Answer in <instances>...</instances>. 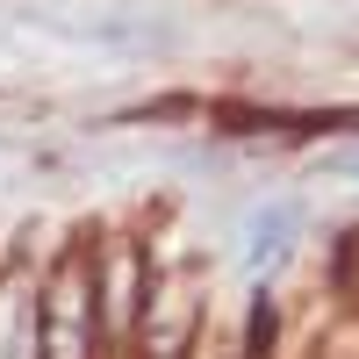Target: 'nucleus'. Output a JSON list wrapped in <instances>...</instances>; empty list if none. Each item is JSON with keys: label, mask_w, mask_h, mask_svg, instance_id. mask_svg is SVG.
<instances>
[{"label": "nucleus", "mask_w": 359, "mask_h": 359, "mask_svg": "<svg viewBox=\"0 0 359 359\" xmlns=\"http://www.w3.org/2000/svg\"><path fill=\"white\" fill-rule=\"evenodd\" d=\"M331 172H359V151H338V158H331Z\"/></svg>", "instance_id": "4"}, {"label": "nucleus", "mask_w": 359, "mask_h": 359, "mask_svg": "<svg viewBox=\"0 0 359 359\" xmlns=\"http://www.w3.org/2000/svg\"><path fill=\"white\" fill-rule=\"evenodd\" d=\"M294 230H302V208H294V201L259 208V216L245 223V266H252V273L280 266V259H287V245H294Z\"/></svg>", "instance_id": "3"}, {"label": "nucleus", "mask_w": 359, "mask_h": 359, "mask_svg": "<svg viewBox=\"0 0 359 359\" xmlns=\"http://www.w3.org/2000/svg\"><path fill=\"white\" fill-rule=\"evenodd\" d=\"M101 302H94V252H65L36 294V359H94Z\"/></svg>", "instance_id": "1"}, {"label": "nucleus", "mask_w": 359, "mask_h": 359, "mask_svg": "<svg viewBox=\"0 0 359 359\" xmlns=\"http://www.w3.org/2000/svg\"><path fill=\"white\" fill-rule=\"evenodd\" d=\"M94 302H101V331H130L137 309L151 302V266L130 237H108L94 252Z\"/></svg>", "instance_id": "2"}]
</instances>
